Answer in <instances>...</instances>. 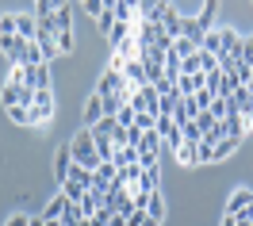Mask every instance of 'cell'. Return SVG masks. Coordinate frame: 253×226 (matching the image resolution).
Wrapping results in <instances>:
<instances>
[{
  "label": "cell",
  "mask_w": 253,
  "mask_h": 226,
  "mask_svg": "<svg viewBox=\"0 0 253 226\" xmlns=\"http://www.w3.org/2000/svg\"><path fill=\"white\" fill-rule=\"evenodd\" d=\"M158 134H161V142H169L173 150L184 142V134H180V127L173 123V115H158Z\"/></svg>",
  "instance_id": "cell-3"
},
{
  "label": "cell",
  "mask_w": 253,
  "mask_h": 226,
  "mask_svg": "<svg viewBox=\"0 0 253 226\" xmlns=\"http://www.w3.org/2000/svg\"><path fill=\"white\" fill-rule=\"evenodd\" d=\"M69 165H73V153H69V146H62L58 157H54V173H58V180L69 177Z\"/></svg>",
  "instance_id": "cell-19"
},
{
  "label": "cell",
  "mask_w": 253,
  "mask_h": 226,
  "mask_svg": "<svg viewBox=\"0 0 253 226\" xmlns=\"http://www.w3.org/2000/svg\"><path fill=\"white\" fill-rule=\"evenodd\" d=\"M54 12H58V4H54V0H39V4H35V23H50Z\"/></svg>",
  "instance_id": "cell-22"
},
{
  "label": "cell",
  "mask_w": 253,
  "mask_h": 226,
  "mask_svg": "<svg viewBox=\"0 0 253 226\" xmlns=\"http://www.w3.org/2000/svg\"><path fill=\"white\" fill-rule=\"evenodd\" d=\"M222 123V134H226V138H242V134H246V127H242V115H226V119H219Z\"/></svg>",
  "instance_id": "cell-16"
},
{
  "label": "cell",
  "mask_w": 253,
  "mask_h": 226,
  "mask_svg": "<svg viewBox=\"0 0 253 226\" xmlns=\"http://www.w3.org/2000/svg\"><path fill=\"white\" fill-rule=\"evenodd\" d=\"M23 84L35 88V92H39V88H50V65H35V69L23 65Z\"/></svg>",
  "instance_id": "cell-4"
},
{
  "label": "cell",
  "mask_w": 253,
  "mask_h": 226,
  "mask_svg": "<svg viewBox=\"0 0 253 226\" xmlns=\"http://www.w3.org/2000/svg\"><path fill=\"white\" fill-rule=\"evenodd\" d=\"M146 215H154V219H165V199H161L158 192H150V203H146Z\"/></svg>",
  "instance_id": "cell-31"
},
{
  "label": "cell",
  "mask_w": 253,
  "mask_h": 226,
  "mask_svg": "<svg viewBox=\"0 0 253 226\" xmlns=\"http://www.w3.org/2000/svg\"><path fill=\"white\" fill-rule=\"evenodd\" d=\"M54 42H58V54H69V50H73V31L54 35Z\"/></svg>",
  "instance_id": "cell-36"
},
{
  "label": "cell",
  "mask_w": 253,
  "mask_h": 226,
  "mask_svg": "<svg viewBox=\"0 0 253 226\" xmlns=\"http://www.w3.org/2000/svg\"><path fill=\"white\" fill-rule=\"evenodd\" d=\"M100 119H104V100L92 92V96H88V104H84V123H88V127H96Z\"/></svg>",
  "instance_id": "cell-10"
},
{
  "label": "cell",
  "mask_w": 253,
  "mask_h": 226,
  "mask_svg": "<svg viewBox=\"0 0 253 226\" xmlns=\"http://www.w3.org/2000/svg\"><path fill=\"white\" fill-rule=\"evenodd\" d=\"M134 188H138V192H158V165H146Z\"/></svg>",
  "instance_id": "cell-13"
},
{
  "label": "cell",
  "mask_w": 253,
  "mask_h": 226,
  "mask_svg": "<svg viewBox=\"0 0 253 226\" xmlns=\"http://www.w3.org/2000/svg\"><path fill=\"white\" fill-rule=\"evenodd\" d=\"M234 58H230V54H219V73H226V77H230V73H234Z\"/></svg>",
  "instance_id": "cell-40"
},
{
  "label": "cell",
  "mask_w": 253,
  "mask_h": 226,
  "mask_svg": "<svg viewBox=\"0 0 253 226\" xmlns=\"http://www.w3.org/2000/svg\"><path fill=\"white\" fill-rule=\"evenodd\" d=\"M100 27H104V31H111V27H115V16H111V4H104V12H100Z\"/></svg>",
  "instance_id": "cell-41"
},
{
  "label": "cell",
  "mask_w": 253,
  "mask_h": 226,
  "mask_svg": "<svg viewBox=\"0 0 253 226\" xmlns=\"http://www.w3.org/2000/svg\"><path fill=\"white\" fill-rule=\"evenodd\" d=\"M31 115H35V127H46L50 119H54V88H39L35 92Z\"/></svg>",
  "instance_id": "cell-2"
},
{
  "label": "cell",
  "mask_w": 253,
  "mask_h": 226,
  "mask_svg": "<svg viewBox=\"0 0 253 226\" xmlns=\"http://www.w3.org/2000/svg\"><path fill=\"white\" fill-rule=\"evenodd\" d=\"M154 88H158V96H176V81H169V77H161Z\"/></svg>",
  "instance_id": "cell-39"
},
{
  "label": "cell",
  "mask_w": 253,
  "mask_h": 226,
  "mask_svg": "<svg viewBox=\"0 0 253 226\" xmlns=\"http://www.w3.org/2000/svg\"><path fill=\"white\" fill-rule=\"evenodd\" d=\"M222 226H238V219H234V215H226V219H222Z\"/></svg>",
  "instance_id": "cell-45"
},
{
  "label": "cell",
  "mask_w": 253,
  "mask_h": 226,
  "mask_svg": "<svg viewBox=\"0 0 253 226\" xmlns=\"http://www.w3.org/2000/svg\"><path fill=\"white\" fill-rule=\"evenodd\" d=\"M81 223H84L81 207H77V203H65V211H62V226H81Z\"/></svg>",
  "instance_id": "cell-28"
},
{
  "label": "cell",
  "mask_w": 253,
  "mask_h": 226,
  "mask_svg": "<svg viewBox=\"0 0 253 226\" xmlns=\"http://www.w3.org/2000/svg\"><path fill=\"white\" fill-rule=\"evenodd\" d=\"M250 46H253V35H250Z\"/></svg>",
  "instance_id": "cell-47"
},
{
  "label": "cell",
  "mask_w": 253,
  "mask_h": 226,
  "mask_svg": "<svg viewBox=\"0 0 253 226\" xmlns=\"http://www.w3.org/2000/svg\"><path fill=\"white\" fill-rule=\"evenodd\" d=\"M100 100H104V115H111V119H115V115L126 108V100L119 96V92H111V96H100Z\"/></svg>",
  "instance_id": "cell-25"
},
{
  "label": "cell",
  "mask_w": 253,
  "mask_h": 226,
  "mask_svg": "<svg viewBox=\"0 0 253 226\" xmlns=\"http://www.w3.org/2000/svg\"><path fill=\"white\" fill-rule=\"evenodd\" d=\"M96 142V153H100V161H115V142H111L108 134H92Z\"/></svg>",
  "instance_id": "cell-14"
},
{
  "label": "cell",
  "mask_w": 253,
  "mask_h": 226,
  "mask_svg": "<svg viewBox=\"0 0 253 226\" xmlns=\"http://www.w3.org/2000/svg\"><path fill=\"white\" fill-rule=\"evenodd\" d=\"M176 161H180V165H200V146L180 142V146H176Z\"/></svg>",
  "instance_id": "cell-15"
},
{
  "label": "cell",
  "mask_w": 253,
  "mask_h": 226,
  "mask_svg": "<svg viewBox=\"0 0 253 226\" xmlns=\"http://www.w3.org/2000/svg\"><path fill=\"white\" fill-rule=\"evenodd\" d=\"M126 226H161L154 215H146V211H130L126 215Z\"/></svg>",
  "instance_id": "cell-30"
},
{
  "label": "cell",
  "mask_w": 253,
  "mask_h": 226,
  "mask_svg": "<svg viewBox=\"0 0 253 226\" xmlns=\"http://www.w3.org/2000/svg\"><path fill=\"white\" fill-rule=\"evenodd\" d=\"M16 35L23 38V42H35V35H39V23H35V16H16Z\"/></svg>",
  "instance_id": "cell-7"
},
{
  "label": "cell",
  "mask_w": 253,
  "mask_h": 226,
  "mask_svg": "<svg viewBox=\"0 0 253 226\" xmlns=\"http://www.w3.org/2000/svg\"><path fill=\"white\" fill-rule=\"evenodd\" d=\"M0 100H4L8 108H16L19 100H23V84H4V88H0Z\"/></svg>",
  "instance_id": "cell-26"
},
{
  "label": "cell",
  "mask_w": 253,
  "mask_h": 226,
  "mask_svg": "<svg viewBox=\"0 0 253 226\" xmlns=\"http://www.w3.org/2000/svg\"><path fill=\"white\" fill-rule=\"evenodd\" d=\"M84 12H88L92 19H100V12H104V0H88V4H84Z\"/></svg>",
  "instance_id": "cell-43"
},
{
  "label": "cell",
  "mask_w": 253,
  "mask_h": 226,
  "mask_svg": "<svg viewBox=\"0 0 253 226\" xmlns=\"http://www.w3.org/2000/svg\"><path fill=\"white\" fill-rule=\"evenodd\" d=\"M54 35H62V31H73V12H69V4H58V12H54Z\"/></svg>",
  "instance_id": "cell-8"
},
{
  "label": "cell",
  "mask_w": 253,
  "mask_h": 226,
  "mask_svg": "<svg viewBox=\"0 0 253 226\" xmlns=\"http://www.w3.org/2000/svg\"><path fill=\"white\" fill-rule=\"evenodd\" d=\"M111 16H115V23H126V27H130L134 4H130V0H111Z\"/></svg>",
  "instance_id": "cell-11"
},
{
  "label": "cell",
  "mask_w": 253,
  "mask_h": 226,
  "mask_svg": "<svg viewBox=\"0 0 253 226\" xmlns=\"http://www.w3.org/2000/svg\"><path fill=\"white\" fill-rule=\"evenodd\" d=\"M158 150H161V134H158V127H154V130H146V134H142V142H138V157H142V153L158 157Z\"/></svg>",
  "instance_id": "cell-9"
},
{
  "label": "cell",
  "mask_w": 253,
  "mask_h": 226,
  "mask_svg": "<svg viewBox=\"0 0 253 226\" xmlns=\"http://www.w3.org/2000/svg\"><path fill=\"white\" fill-rule=\"evenodd\" d=\"M119 88H123V73H104V77H100V84H96V96H111V92H119Z\"/></svg>",
  "instance_id": "cell-6"
},
{
  "label": "cell",
  "mask_w": 253,
  "mask_h": 226,
  "mask_svg": "<svg viewBox=\"0 0 253 226\" xmlns=\"http://www.w3.org/2000/svg\"><path fill=\"white\" fill-rule=\"evenodd\" d=\"M180 134H184V142H192V146H200V142H204V130L196 127V123H188V127H180Z\"/></svg>",
  "instance_id": "cell-33"
},
{
  "label": "cell",
  "mask_w": 253,
  "mask_h": 226,
  "mask_svg": "<svg viewBox=\"0 0 253 226\" xmlns=\"http://www.w3.org/2000/svg\"><path fill=\"white\" fill-rule=\"evenodd\" d=\"M119 165H138V146H119L115 150V169Z\"/></svg>",
  "instance_id": "cell-23"
},
{
  "label": "cell",
  "mask_w": 253,
  "mask_h": 226,
  "mask_svg": "<svg viewBox=\"0 0 253 226\" xmlns=\"http://www.w3.org/2000/svg\"><path fill=\"white\" fill-rule=\"evenodd\" d=\"M84 184H77V180H62V195H65V203H81L84 199Z\"/></svg>",
  "instance_id": "cell-18"
},
{
  "label": "cell",
  "mask_w": 253,
  "mask_h": 226,
  "mask_svg": "<svg viewBox=\"0 0 253 226\" xmlns=\"http://www.w3.org/2000/svg\"><path fill=\"white\" fill-rule=\"evenodd\" d=\"M108 226H126V215H111V223Z\"/></svg>",
  "instance_id": "cell-44"
},
{
  "label": "cell",
  "mask_w": 253,
  "mask_h": 226,
  "mask_svg": "<svg viewBox=\"0 0 253 226\" xmlns=\"http://www.w3.org/2000/svg\"><path fill=\"white\" fill-rule=\"evenodd\" d=\"M108 38L115 42V46H119V42H126V38H130V27H126V23H115V27L108 31Z\"/></svg>",
  "instance_id": "cell-34"
},
{
  "label": "cell",
  "mask_w": 253,
  "mask_h": 226,
  "mask_svg": "<svg viewBox=\"0 0 253 226\" xmlns=\"http://www.w3.org/2000/svg\"><path fill=\"white\" fill-rule=\"evenodd\" d=\"M215 123H219V119H215V115H211V112H200V115H196V127L204 130V134H207V130H211V127H215Z\"/></svg>",
  "instance_id": "cell-38"
},
{
  "label": "cell",
  "mask_w": 253,
  "mask_h": 226,
  "mask_svg": "<svg viewBox=\"0 0 253 226\" xmlns=\"http://www.w3.org/2000/svg\"><path fill=\"white\" fill-rule=\"evenodd\" d=\"M238 146H242V138H222L219 146H215V161H222V157H230Z\"/></svg>",
  "instance_id": "cell-29"
},
{
  "label": "cell",
  "mask_w": 253,
  "mask_h": 226,
  "mask_svg": "<svg viewBox=\"0 0 253 226\" xmlns=\"http://www.w3.org/2000/svg\"><path fill=\"white\" fill-rule=\"evenodd\" d=\"M0 35H16V12H4L0 16Z\"/></svg>",
  "instance_id": "cell-37"
},
{
  "label": "cell",
  "mask_w": 253,
  "mask_h": 226,
  "mask_svg": "<svg viewBox=\"0 0 253 226\" xmlns=\"http://www.w3.org/2000/svg\"><path fill=\"white\" fill-rule=\"evenodd\" d=\"M31 226H46V219H31Z\"/></svg>",
  "instance_id": "cell-46"
},
{
  "label": "cell",
  "mask_w": 253,
  "mask_h": 226,
  "mask_svg": "<svg viewBox=\"0 0 253 226\" xmlns=\"http://www.w3.org/2000/svg\"><path fill=\"white\" fill-rule=\"evenodd\" d=\"M138 142H142V130L130 123V127H126V146H138Z\"/></svg>",
  "instance_id": "cell-42"
},
{
  "label": "cell",
  "mask_w": 253,
  "mask_h": 226,
  "mask_svg": "<svg viewBox=\"0 0 253 226\" xmlns=\"http://www.w3.org/2000/svg\"><path fill=\"white\" fill-rule=\"evenodd\" d=\"M250 199H253V192H246V188H238L230 199H226V215H238V211H246L250 207Z\"/></svg>",
  "instance_id": "cell-12"
},
{
  "label": "cell",
  "mask_w": 253,
  "mask_h": 226,
  "mask_svg": "<svg viewBox=\"0 0 253 226\" xmlns=\"http://www.w3.org/2000/svg\"><path fill=\"white\" fill-rule=\"evenodd\" d=\"M115 54H119L123 62H134V58L142 54V46H138V38H126V42H119V46H115Z\"/></svg>",
  "instance_id": "cell-24"
},
{
  "label": "cell",
  "mask_w": 253,
  "mask_h": 226,
  "mask_svg": "<svg viewBox=\"0 0 253 226\" xmlns=\"http://www.w3.org/2000/svg\"><path fill=\"white\" fill-rule=\"evenodd\" d=\"M69 153H73V161H77V165H84V169H92V173H96V165H100V153H96L92 130H81L77 138L69 142Z\"/></svg>",
  "instance_id": "cell-1"
},
{
  "label": "cell",
  "mask_w": 253,
  "mask_h": 226,
  "mask_svg": "<svg viewBox=\"0 0 253 226\" xmlns=\"http://www.w3.org/2000/svg\"><path fill=\"white\" fill-rule=\"evenodd\" d=\"M204 112H211L215 119H226V115H230V100H211Z\"/></svg>",
  "instance_id": "cell-32"
},
{
  "label": "cell",
  "mask_w": 253,
  "mask_h": 226,
  "mask_svg": "<svg viewBox=\"0 0 253 226\" xmlns=\"http://www.w3.org/2000/svg\"><path fill=\"white\" fill-rule=\"evenodd\" d=\"M8 119H12V123H19V127H35V115H31V108H23V104L8 108Z\"/></svg>",
  "instance_id": "cell-21"
},
{
  "label": "cell",
  "mask_w": 253,
  "mask_h": 226,
  "mask_svg": "<svg viewBox=\"0 0 253 226\" xmlns=\"http://www.w3.org/2000/svg\"><path fill=\"white\" fill-rule=\"evenodd\" d=\"M134 127L146 134V130H154V127H158V119H154L150 112H138V115H134Z\"/></svg>",
  "instance_id": "cell-35"
},
{
  "label": "cell",
  "mask_w": 253,
  "mask_h": 226,
  "mask_svg": "<svg viewBox=\"0 0 253 226\" xmlns=\"http://www.w3.org/2000/svg\"><path fill=\"white\" fill-rule=\"evenodd\" d=\"M161 38H165V27H161V23H142V27H138V46H158Z\"/></svg>",
  "instance_id": "cell-5"
},
{
  "label": "cell",
  "mask_w": 253,
  "mask_h": 226,
  "mask_svg": "<svg viewBox=\"0 0 253 226\" xmlns=\"http://www.w3.org/2000/svg\"><path fill=\"white\" fill-rule=\"evenodd\" d=\"M215 12H219V4L215 0H204V8H200V16H196V23H200V31H211V19H215Z\"/></svg>",
  "instance_id": "cell-17"
},
{
  "label": "cell",
  "mask_w": 253,
  "mask_h": 226,
  "mask_svg": "<svg viewBox=\"0 0 253 226\" xmlns=\"http://www.w3.org/2000/svg\"><path fill=\"white\" fill-rule=\"evenodd\" d=\"M62 211H65V195H54V199L46 203V211H42V219L54 223V219H62Z\"/></svg>",
  "instance_id": "cell-27"
},
{
  "label": "cell",
  "mask_w": 253,
  "mask_h": 226,
  "mask_svg": "<svg viewBox=\"0 0 253 226\" xmlns=\"http://www.w3.org/2000/svg\"><path fill=\"white\" fill-rule=\"evenodd\" d=\"M219 38H222V50H226V54L234 58V54H238V46H242V35H238L234 27H222V31H219Z\"/></svg>",
  "instance_id": "cell-20"
}]
</instances>
